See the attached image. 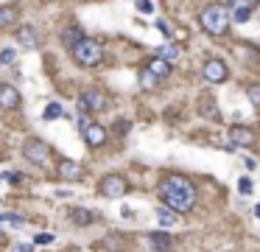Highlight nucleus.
I'll list each match as a JSON object with an SVG mask.
<instances>
[{
	"label": "nucleus",
	"instance_id": "obj_1",
	"mask_svg": "<svg viewBox=\"0 0 260 252\" xmlns=\"http://www.w3.org/2000/svg\"><path fill=\"white\" fill-rule=\"evenodd\" d=\"M160 199L165 202V208L176 210V213H190L193 204H196V188H193L190 180H185L179 174L165 176L160 185Z\"/></svg>",
	"mask_w": 260,
	"mask_h": 252
},
{
	"label": "nucleus",
	"instance_id": "obj_2",
	"mask_svg": "<svg viewBox=\"0 0 260 252\" xmlns=\"http://www.w3.org/2000/svg\"><path fill=\"white\" fill-rule=\"evenodd\" d=\"M70 54H73V62L81 64V68H98L101 59H104V48L90 36H81L70 48Z\"/></svg>",
	"mask_w": 260,
	"mask_h": 252
},
{
	"label": "nucleus",
	"instance_id": "obj_3",
	"mask_svg": "<svg viewBox=\"0 0 260 252\" xmlns=\"http://www.w3.org/2000/svg\"><path fill=\"white\" fill-rule=\"evenodd\" d=\"M199 22H202V28L213 36H224L227 28H230V17H227V12L221 6H207L199 14Z\"/></svg>",
	"mask_w": 260,
	"mask_h": 252
},
{
	"label": "nucleus",
	"instance_id": "obj_4",
	"mask_svg": "<svg viewBox=\"0 0 260 252\" xmlns=\"http://www.w3.org/2000/svg\"><path fill=\"white\" fill-rule=\"evenodd\" d=\"M22 157H25L31 166H48L50 148L42 140H25V143H22Z\"/></svg>",
	"mask_w": 260,
	"mask_h": 252
},
{
	"label": "nucleus",
	"instance_id": "obj_5",
	"mask_svg": "<svg viewBox=\"0 0 260 252\" xmlns=\"http://www.w3.org/2000/svg\"><path fill=\"white\" fill-rule=\"evenodd\" d=\"M126 190H129V185L120 174H106L98 185V194L104 196V199H120Z\"/></svg>",
	"mask_w": 260,
	"mask_h": 252
},
{
	"label": "nucleus",
	"instance_id": "obj_6",
	"mask_svg": "<svg viewBox=\"0 0 260 252\" xmlns=\"http://www.w3.org/2000/svg\"><path fill=\"white\" fill-rule=\"evenodd\" d=\"M202 76L207 78V82H213V84H221V82H227L230 70H227V64L221 62V59H207L204 68H202Z\"/></svg>",
	"mask_w": 260,
	"mask_h": 252
},
{
	"label": "nucleus",
	"instance_id": "obj_7",
	"mask_svg": "<svg viewBox=\"0 0 260 252\" xmlns=\"http://www.w3.org/2000/svg\"><path fill=\"white\" fill-rule=\"evenodd\" d=\"M78 106L84 112H101L106 106V98L101 96L98 90H84L81 96H78Z\"/></svg>",
	"mask_w": 260,
	"mask_h": 252
},
{
	"label": "nucleus",
	"instance_id": "obj_8",
	"mask_svg": "<svg viewBox=\"0 0 260 252\" xmlns=\"http://www.w3.org/2000/svg\"><path fill=\"white\" fill-rule=\"evenodd\" d=\"M20 90L14 84H0V110H17L20 106Z\"/></svg>",
	"mask_w": 260,
	"mask_h": 252
},
{
	"label": "nucleus",
	"instance_id": "obj_9",
	"mask_svg": "<svg viewBox=\"0 0 260 252\" xmlns=\"http://www.w3.org/2000/svg\"><path fill=\"white\" fill-rule=\"evenodd\" d=\"M81 134H84L87 146H92V148H98V146H104V143H106V129L101 124L84 126V129H81Z\"/></svg>",
	"mask_w": 260,
	"mask_h": 252
},
{
	"label": "nucleus",
	"instance_id": "obj_10",
	"mask_svg": "<svg viewBox=\"0 0 260 252\" xmlns=\"http://www.w3.org/2000/svg\"><path fill=\"white\" fill-rule=\"evenodd\" d=\"M81 166L78 162H73V160H64V162H59L56 166V176L59 180H64V182H78L81 180Z\"/></svg>",
	"mask_w": 260,
	"mask_h": 252
},
{
	"label": "nucleus",
	"instance_id": "obj_11",
	"mask_svg": "<svg viewBox=\"0 0 260 252\" xmlns=\"http://www.w3.org/2000/svg\"><path fill=\"white\" fill-rule=\"evenodd\" d=\"M230 3H232V8H235V12H232L235 22H246L249 20V14H252V8L258 6L260 0H230Z\"/></svg>",
	"mask_w": 260,
	"mask_h": 252
},
{
	"label": "nucleus",
	"instance_id": "obj_12",
	"mask_svg": "<svg viewBox=\"0 0 260 252\" xmlns=\"http://www.w3.org/2000/svg\"><path fill=\"white\" fill-rule=\"evenodd\" d=\"M230 138H232L235 146H252V143H255V132H252V129H246V126H232Z\"/></svg>",
	"mask_w": 260,
	"mask_h": 252
},
{
	"label": "nucleus",
	"instance_id": "obj_13",
	"mask_svg": "<svg viewBox=\"0 0 260 252\" xmlns=\"http://www.w3.org/2000/svg\"><path fill=\"white\" fill-rule=\"evenodd\" d=\"M148 73L154 78H165L171 76V62H165V59H160V56H154V59H148Z\"/></svg>",
	"mask_w": 260,
	"mask_h": 252
},
{
	"label": "nucleus",
	"instance_id": "obj_14",
	"mask_svg": "<svg viewBox=\"0 0 260 252\" xmlns=\"http://www.w3.org/2000/svg\"><path fill=\"white\" fill-rule=\"evenodd\" d=\"M17 42H20L22 48H36V45H39V36H36V28H31V26L20 28V31H17Z\"/></svg>",
	"mask_w": 260,
	"mask_h": 252
},
{
	"label": "nucleus",
	"instance_id": "obj_15",
	"mask_svg": "<svg viewBox=\"0 0 260 252\" xmlns=\"http://www.w3.org/2000/svg\"><path fill=\"white\" fill-rule=\"evenodd\" d=\"M70 222L78 224V227H87V224L95 222V213H92V210H87V208H73L70 210Z\"/></svg>",
	"mask_w": 260,
	"mask_h": 252
},
{
	"label": "nucleus",
	"instance_id": "obj_16",
	"mask_svg": "<svg viewBox=\"0 0 260 252\" xmlns=\"http://www.w3.org/2000/svg\"><path fill=\"white\" fill-rule=\"evenodd\" d=\"M148 244H151L154 252H168L171 250V236L168 232H151V236H148Z\"/></svg>",
	"mask_w": 260,
	"mask_h": 252
},
{
	"label": "nucleus",
	"instance_id": "obj_17",
	"mask_svg": "<svg viewBox=\"0 0 260 252\" xmlns=\"http://www.w3.org/2000/svg\"><path fill=\"white\" fill-rule=\"evenodd\" d=\"M17 22V8L14 6H0V28H11Z\"/></svg>",
	"mask_w": 260,
	"mask_h": 252
},
{
	"label": "nucleus",
	"instance_id": "obj_18",
	"mask_svg": "<svg viewBox=\"0 0 260 252\" xmlns=\"http://www.w3.org/2000/svg\"><path fill=\"white\" fill-rule=\"evenodd\" d=\"M81 36H84V34H81V31H78L76 26L64 28V31H62V45H64V48H73V45H76V42L81 40Z\"/></svg>",
	"mask_w": 260,
	"mask_h": 252
},
{
	"label": "nucleus",
	"instance_id": "obj_19",
	"mask_svg": "<svg viewBox=\"0 0 260 252\" xmlns=\"http://www.w3.org/2000/svg\"><path fill=\"white\" fill-rule=\"evenodd\" d=\"M157 222H160L162 227H174V224H176V213L171 208H160V210H157Z\"/></svg>",
	"mask_w": 260,
	"mask_h": 252
},
{
	"label": "nucleus",
	"instance_id": "obj_20",
	"mask_svg": "<svg viewBox=\"0 0 260 252\" xmlns=\"http://www.w3.org/2000/svg\"><path fill=\"white\" fill-rule=\"evenodd\" d=\"M157 56L165 59V62H174L176 56H179V45H162V48L157 50Z\"/></svg>",
	"mask_w": 260,
	"mask_h": 252
},
{
	"label": "nucleus",
	"instance_id": "obj_21",
	"mask_svg": "<svg viewBox=\"0 0 260 252\" xmlns=\"http://www.w3.org/2000/svg\"><path fill=\"white\" fill-rule=\"evenodd\" d=\"M62 115H64V110H62V104H56V101L48 104V106H45V112H42L45 120H56V118H62Z\"/></svg>",
	"mask_w": 260,
	"mask_h": 252
},
{
	"label": "nucleus",
	"instance_id": "obj_22",
	"mask_svg": "<svg viewBox=\"0 0 260 252\" xmlns=\"http://www.w3.org/2000/svg\"><path fill=\"white\" fill-rule=\"evenodd\" d=\"M246 96H249V101H252V104L260 110V84H252V87L246 90Z\"/></svg>",
	"mask_w": 260,
	"mask_h": 252
},
{
	"label": "nucleus",
	"instance_id": "obj_23",
	"mask_svg": "<svg viewBox=\"0 0 260 252\" xmlns=\"http://www.w3.org/2000/svg\"><path fill=\"white\" fill-rule=\"evenodd\" d=\"M14 59H17L14 48H3V50H0V64H11Z\"/></svg>",
	"mask_w": 260,
	"mask_h": 252
},
{
	"label": "nucleus",
	"instance_id": "obj_24",
	"mask_svg": "<svg viewBox=\"0 0 260 252\" xmlns=\"http://www.w3.org/2000/svg\"><path fill=\"white\" fill-rule=\"evenodd\" d=\"M140 84H143V87H146V90H151V87H154V84H157V78L151 76L148 70H143V73H140Z\"/></svg>",
	"mask_w": 260,
	"mask_h": 252
},
{
	"label": "nucleus",
	"instance_id": "obj_25",
	"mask_svg": "<svg viewBox=\"0 0 260 252\" xmlns=\"http://www.w3.org/2000/svg\"><path fill=\"white\" fill-rule=\"evenodd\" d=\"M238 188H241V194H244V196H249V194H252V180H249V176H244V180L238 182Z\"/></svg>",
	"mask_w": 260,
	"mask_h": 252
},
{
	"label": "nucleus",
	"instance_id": "obj_26",
	"mask_svg": "<svg viewBox=\"0 0 260 252\" xmlns=\"http://www.w3.org/2000/svg\"><path fill=\"white\" fill-rule=\"evenodd\" d=\"M137 12H140V14H151V12H154L151 0H137Z\"/></svg>",
	"mask_w": 260,
	"mask_h": 252
},
{
	"label": "nucleus",
	"instance_id": "obj_27",
	"mask_svg": "<svg viewBox=\"0 0 260 252\" xmlns=\"http://www.w3.org/2000/svg\"><path fill=\"white\" fill-rule=\"evenodd\" d=\"M36 244H53V232H39V236H36Z\"/></svg>",
	"mask_w": 260,
	"mask_h": 252
},
{
	"label": "nucleus",
	"instance_id": "obj_28",
	"mask_svg": "<svg viewBox=\"0 0 260 252\" xmlns=\"http://www.w3.org/2000/svg\"><path fill=\"white\" fill-rule=\"evenodd\" d=\"M11 252H31V244H22V241H20V244L11 246Z\"/></svg>",
	"mask_w": 260,
	"mask_h": 252
},
{
	"label": "nucleus",
	"instance_id": "obj_29",
	"mask_svg": "<svg viewBox=\"0 0 260 252\" xmlns=\"http://www.w3.org/2000/svg\"><path fill=\"white\" fill-rule=\"evenodd\" d=\"M120 216H123V218H132L134 210H132V208H120Z\"/></svg>",
	"mask_w": 260,
	"mask_h": 252
},
{
	"label": "nucleus",
	"instance_id": "obj_30",
	"mask_svg": "<svg viewBox=\"0 0 260 252\" xmlns=\"http://www.w3.org/2000/svg\"><path fill=\"white\" fill-rule=\"evenodd\" d=\"M157 28H160V31H162V34H165V36H171L168 26H165V22H162V20H157Z\"/></svg>",
	"mask_w": 260,
	"mask_h": 252
},
{
	"label": "nucleus",
	"instance_id": "obj_31",
	"mask_svg": "<svg viewBox=\"0 0 260 252\" xmlns=\"http://www.w3.org/2000/svg\"><path fill=\"white\" fill-rule=\"evenodd\" d=\"M244 166H246V168H249V171H255V168H258V162H255V160H252V157H246V160H244Z\"/></svg>",
	"mask_w": 260,
	"mask_h": 252
},
{
	"label": "nucleus",
	"instance_id": "obj_32",
	"mask_svg": "<svg viewBox=\"0 0 260 252\" xmlns=\"http://www.w3.org/2000/svg\"><path fill=\"white\" fill-rule=\"evenodd\" d=\"M255 216H258V218H260V204H258V208H255Z\"/></svg>",
	"mask_w": 260,
	"mask_h": 252
},
{
	"label": "nucleus",
	"instance_id": "obj_33",
	"mask_svg": "<svg viewBox=\"0 0 260 252\" xmlns=\"http://www.w3.org/2000/svg\"><path fill=\"white\" fill-rule=\"evenodd\" d=\"M0 241H3V230H0Z\"/></svg>",
	"mask_w": 260,
	"mask_h": 252
}]
</instances>
